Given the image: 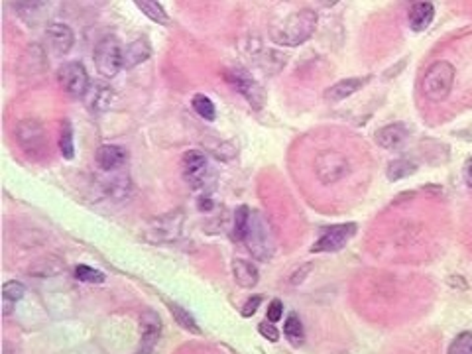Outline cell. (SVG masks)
Listing matches in <instances>:
<instances>
[{
    "instance_id": "4316f807",
    "label": "cell",
    "mask_w": 472,
    "mask_h": 354,
    "mask_svg": "<svg viewBox=\"0 0 472 354\" xmlns=\"http://www.w3.org/2000/svg\"><path fill=\"white\" fill-rule=\"evenodd\" d=\"M415 167H417V165L413 162H410V160H394V162H390V165H388L386 176H388L390 181H399V179H403V177L415 174Z\"/></svg>"
},
{
    "instance_id": "5bb4252c",
    "label": "cell",
    "mask_w": 472,
    "mask_h": 354,
    "mask_svg": "<svg viewBox=\"0 0 472 354\" xmlns=\"http://www.w3.org/2000/svg\"><path fill=\"white\" fill-rule=\"evenodd\" d=\"M45 36H47V42L51 45V49L63 56V54H69L71 47H73L75 36L73 30L69 28L67 24H59V22H51L47 24L45 28Z\"/></svg>"
},
{
    "instance_id": "4dcf8cb0",
    "label": "cell",
    "mask_w": 472,
    "mask_h": 354,
    "mask_svg": "<svg viewBox=\"0 0 472 354\" xmlns=\"http://www.w3.org/2000/svg\"><path fill=\"white\" fill-rule=\"evenodd\" d=\"M449 354H472V333H460L449 346Z\"/></svg>"
},
{
    "instance_id": "6da1fadb",
    "label": "cell",
    "mask_w": 472,
    "mask_h": 354,
    "mask_svg": "<svg viewBox=\"0 0 472 354\" xmlns=\"http://www.w3.org/2000/svg\"><path fill=\"white\" fill-rule=\"evenodd\" d=\"M317 22H319V16H317L315 10L301 8L297 12L285 16L278 24H274L272 30H270V38H272L274 44L295 47V45L305 44L315 34Z\"/></svg>"
},
{
    "instance_id": "e0dca14e",
    "label": "cell",
    "mask_w": 472,
    "mask_h": 354,
    "mask_svg": "<svg viewBox=\"0 0 472 354\" xmlns=\"http://www.w3.org/2000/svg\"><path fill=\"white\" fill-rule=\"evenodd\" d=\"M408 136H410V132H408L405 124L394 122V124H388L376 132V144L386 148V150H398L408 140Z\"/></svg>"
},
{
    "instance_id": "44dd1931",
    "label": "cell",
    "mask_w": 472,
    "mask_h": 354,
    "mask_svg": "<svg viewBox=\"0 0 472 354\" xmlns=\"http://www.w3.org/2000/svg\"><path fill=\"white\" fill-rule=\"evenodd\" d=\"M63 270H65V264H63L61 258H58V256H45V258L30 266L28 274L34 276V278H54V276L63 274Z\"/></svg>"
},
{
    "instance_id": "ac0fdd59",
    "label": "cell",
    "mask_w": 472,
    "mask_h": 354,
    "mask_svg": "<svg viewBox=\"0 0 472 354\" xmlns=\"http://www.w3.org/2000/svg\"><path fill=\"white\" fill-rule=\"evenodd\" d=\"M368 79H360V77H351V79H342L339 83H335L333 87H329L324 91V101L329 103H339V101H344L349 97H353L356 91L366 85Z\"/></svg>"
},
{
    "instance_id": "52a82bcc",
    "label": "cell",
    "mask_w": 472,
    "mask_h": 354,
    "mask_svg": "<svg viewBox=\"0 0 472 354\" xmlns=\"http://www.w3.org/2000/svg\"><path fill=\"white\" fill-rule=\"evenodd\" d=\"M58 81L61 88L67 95H71V97H85L88 85H91L87 69L79 61H67V63H63L58 71Z\"/></svg>"
},
{
    "instance_id": "ba28073f",
    "label": "cell",
    "mask_w": 472,
    "mask_h": 354,
    "mask_svg": "<svg viewBox=\"0 0 472 354\" xmlns=\"http://www.w3.org/2000/svg\"><path fill=\"white\" fill-rule=\"evenodd\" d=\"M315 174L324 185L337 183L349 174V160L339 152H321L315 160Z\"/></svg>"
},
{
    "instance_id": "ffe728a7",
    "label": "cell",
    "mask_w": 472,
    "mask_h": 354,
    "mask_svg": "<svg viewBox=\"0 0 472 354\" xmlns=\"http://www.w3.org/2000/svg\"><path fill=\"white\" fill-rule=\"evenodd\" d=\"M435 16V6L431 2H413L410 6V28L413 32H423L429 28Z\"/></svg>"
},
{
    "instance_id": "7c38bea8",
    "label": "cell",
    "mask_w": 472,
    "mask_h": 354,
    "mask_svg": "<svg viewBox=\"0 0 472 354\" xmlns=\"http://www.w3.org/2000/svg\"><path fill=\"white\" fill-rule=\"evenodd\" d=\"M140 327H142V344L136 354H152L156 342L160 339V333H162V321L154 311L148 309L140 317Z\"/></svg>"
},
{
    "instance_id": "603a6c76",
    "label": "cell",
    "mask_w": 472,
    "mask_h": 354,
    "mask_svg": "<svg viewBox=\"0 0 472 354\" xmlns=\"http://www.w3.org/2000/svg\"><path fill=\"white\" fill-rule=\"evenodd\" d=\"M252 213L250 209L246 205L238 206L235 211V222H233V240H244L246 238V233H248V226H250Z\"/></svg>"
},
{
    "instance_id": "7a4b0ae2",
    "label": "cell",
    "mask_w": 472,
    "mask_h": 354,
    "mask_svg": "<svg viewBox=\"0 0 472 354\" xmlns=\"http://www.w3.org/2000/svg\"><path fill=\"white\" fill-rule=\"evenodd\" d=\"M453 85H455V67L449 61H435L423 75L421 93L429 101L441 103L453 91Z\"/></svg>"
},
{
    "instance_id": "d4e9b609",
    "label": "cell",
    "mask_w": 472,
    "mask_h": 354,
    "mask_svg": "<svg viewBox=\"0 0 472 354\" xmlns=\"http://www.w3.org/2000/svg\"><path fill=\"white\" fill-rule=\"evenodd\" d=\"M136 8L142 10L144 14L152 20V22H158V24H167V12L163 10V6L160 2H152V0H138L136 2Z\"/></svg>"
},
{
    "instance_id": "3957f363",
    "label": "cell",
    "mask_w": 472,
    "mask_h": 354,
    "mask_svg": "<svg viewBox=\"0 0 472 354\" xmlns=\"http://www.w3.org/2000/svg\"><path fill=\"white\" fill-rule=\"evenodd\" d=\"M244 242L248 246V252L256 260L264 262L268 258H272V254H274V236H272V231H270L268 222L264 221V217L260 213L252 215L250 226H248Z\"/></svg>"
},
{
    "instance_id": "83f0119b",
    "label": "cell",
    "mask_w": 472,
    "mask_h": 354,
    "mask_svg": "<svg viewBox=\"0 0 472 354\" xmlns=\"http://www.w3.org/2000/svg\"><path fill=\"white\" fill-rule=\"evenodd\" d=\"M191 106L193 110L203 118V120H206V122H213L215 117H217L215 104H213V101H211L209 97H205V95H195V97H193Z\"/></svg>"
},
{
    "instance_id": "30bf717a",
    "label": "cell",
    "mask_w": 472,
    "mask_h": 354,
    "mask_svg": "<svg viewBox=\"0 0 472 354\" xmlns=\"http://www.w3.org/2000/svg\"><path fill=\"white\" fill-rule=\"evenodd\" d=\"M356 235V224L354 222H342V224H333L324 231L321 238L311 246V252L323 254V252H339L340 248L351 242V238Z\"/></svg>"
},
{
    "instance_id": "cb8c5ba5",
    "label": "cell",
    "mask_w": 472,
    "mask_h": 354,
    "mask_svg": "<svg viewBox=\"0 0 472 354\" xmlns=\"http://www.w3.org/2000/svg\"><path fill=\"white\" fill-rule=\"evenodd\" d=\"M283 335H285V339L290 340L292 344H301V342L305 340L303 323H301V319H299L295 313H292V315L285 319V324H283Z\"/></svg>"
},
{
    "instance_id": "d6a6232c",
    "label": "cell",
    "mask_w": 472,
    "mask_h": 354,
    "mask_svg": "<svg viewBox=\"0 0 472 354\" xmlns=\"http://www.w3.org/2000/svg\"><path fill=\"white\" fill-rule=\"evenodd\" d=\"M268 321L270 323H278L281 317H283V303H281L280 299H274L270 305H268Z\"/></svg>"
},
{
    "instance_id": "2e32d148",
    "label": "cell",
    "mask_w": 472,
    "mask_h": 354,
    "mask_svg": "<svg viewBox=\"0 0 472 354\" xmlns=\"http://www.w3.org/2000/svg\"><path fill=\"white\" fill-rule=\"evenodd\" d=\"M150 56H152V45L148 42V38H136L122 51V67L124 69H134L136 65H140L146 59H150Z\"/></svg>"
},
{
    "instance_id": "4fadbf2b",
    "label": "cell",
    "mask_w": 472,
    "mask_h": 354,
    "mask_svg": "<svg viewBox=\"0 0 472 354\" xmlns=\"http://www.w3.org/2000/svg\"><path fill=\"white\" fill-rule=\"evenodd\" d=\"M181 167H183L185 179L193 183V187H199V183L203 181L206 172L205 154L199 150H187L181 158Z\"/></svg>"
},
{
    "instance_id": "8fae6325",
    "label": "cell",
    "mask_w": 472,
    "mask_h": 354,
    "mask_svg": "<svg viewBox=\"0 0 472 354\" xmlns=\"http://www.w3.org/2000/svg\"><path fill=\"white\" fill-rule=\"evenodd\" d=\"M83 101L87 104V108L93 115H101L104 110H108L115 101V88L110 87L104 81H93L88 85L87 93L83 97Z\"/></svg>"
},
{
    "instance_id": "f1b7e54d",
    "label": "cell",
    "mask_w": 472,
    "mask_h": 354,
    "mask_svg": "<svg viewBox=\"0 0 472 354\" xmlns=\"http://www.w3.org/2000/svg\"><path fill=\"white\" fill-rule=\"evenodd\" d=\"M75 278L79 281H85V283H103L104 274L87 264H79L75 268Z\"/></svg>"
},
{
    "instance_id": "836d02e7",
    "label": "cell",
    "mask_w": 472,
    "mask_h": 354,
    "mask_svg": "<svg viewBox=\"0 0 472 354\" xmlns=\"http://www.w3.org/2000/svg\"><path fill=\"white\" fill-rule=\"evenodd\" d=\"M260 303H262V297L260 295H252L250 299L242 305V317H252L258 311Z\"/></svg>"
},
{
    "instance_id": "f546056e",
    "label": "cell",
    "mask_w": 472,
    "mask_h": 354,
    "mask_svg": "<svg viewBox=\"0 0 472 354\" xmlns=\"http://www.w3.org/2000/svg\"><path fill=\"white\" fill-rule=\"evenodd\" d=\"M24 294H26V287L20 281H6L2 285V297H4V301L16 303V301H20L24 297Z\"/></svg>"
},
{
    "instance_id": "5b68a950",
    "label": "cell",
    "mask_w": 472,
    "mask_h": 354,
    "mask_svg": "<svg viewBox=\"0 0 472 354\" xmlns=\"http://www.w3.org/2000/svg\"><path fill=\"white\" fill-rule=\"evenodd\" d=\"M122 51L124 49L120 47V42L115 36H106L97 44L95 65H97V71L103 75L104 79L117 77L118 71L122 69Z\"/></svg>"
},
{
    "instance_id": "9a60e30c",
    "label": "cell",
    "mask_w": 472,
    "mask_h": 354,
    "mask_svg": "<svg viewBox=\"0 0 472 354\" xmlns=\"http://www.w3.org/2000/svg\"><path fill=\"white\" fill-rule=\"evenodd\" d=\"M95 162L103 172H115L126 162V150L115 144H103L95 152Z\"/></svg>"
},
{
    "instance_id": "7402d4cb",
    "label": "cell",
    "mask_w": 472,
    "mask_h": 354,
    "mask_svg": "<svg viewBox=\"0 0 472 354\" xmlns=\"http://www.w3.org/2000/svg\"><path fill=\"white\" fill-rule=\"evenodd\" d=\"M59 150L61 156L65 160H73L75 158V142H73V126L71 120H63L61 122V130H59Z\"/></svg>"
},
{
    "instance_id": "484cf974",
    "label": "cell",
    "mask_w": 472,
    "mask_h": 354,
    "mask_svg": "<svg viewBox=\"0 0 472 354\" xmlns=\"http://www.w3.org/2000/svg\"><path fill=\"white\" fill-rule=\"evenodd\" d=\"M167 307H169V311H172V315H174V319H176L179 327H183L185 331H191L195 335H201V329H199V324L193 319L189 311L179 307L177 303H167Z\"/></svg>"
},
{
    "instance_id": "9c48e42d",
    "label": "cell",
    "mask_w": 472,
    "mask_h": 354,
    "mask_svg": "<svg viewBox=\"0 0 472 354\" xmlns=\"http://www.w3.org/2000/svg\"><path fill=\"white\" fill-rule=\"evenodd\" d=\"M181 226H183V213L176 211L169 215H162L148 226L144 238L148 242H172L181 236Z\"/></svg>"
},
{
    "instance_id": "277c9868",
    "label": "cell",
    "mask_w": 472,
    "mask_h": 354,
    "mask_svg": "<svg viewBox=\"0 0 472 354\" xmlns=\"http://www.w3.org/2000/svg\"><path fill=\"white\" fill-rule=\"evenodd\" d=\"M16 142L22 148L30 158H40L47 150V134H45L44 126L38 120H20L16 126Z\"/></svg>"
},
{
    "instance_id": "1f68e13d",
    "label": "cell",
    "mask_w": 472,
    "mask_h": 354,
    "mask_svg": "<svg viewBox=\"0 0 472 354\" xmlns=\"http://www.w3.org/2000/svg\"><path fill=\"white\" fill-rule=\"evenodd\" d=\"M258 331H260V335H262L264 339L270 340V342H278V340H280V331H278V327H274V323H270L268 319L258 324Z\"/></svg>"
},
{
    "instance_id": "d6986e66",
    "label": "cell",
    "mask_w": 472,
    "mask_h": 354,
    "mask_svg": "<svg viewBox=\"0 0 472 354\" xmlns=\"http://www.w3.org/2000/svg\"><path fill=\"white\" fill-rule=\"evenodd\" d=\"M233 276H235V281L244 287V290H250L254 287L258 280H260V272L258 268L252 264L250 260H244V258H235L233 260Z\"/></svg>"
},
{
    "instance_id": "e575fe53",
    "label": "cell",
    "mask_w": 472,
    "mask_h": 354,
    "mask_svg": "<svg viewBox=\"0 0 472 354\" xmlns=\"http://www.w3.org/2000/svg\"><path fill=\"white\" fill-rule=\"evenodd\" d=\"M464 179H467V183L472 187V158L464 163Z\"/></svg>"
},
{
    "instance_id": "8992f818",
    "label": "cell",
    "mask_w": 472,
    "mask_h": 354,
    "mask_svg": "<svg viewBox=\"0 0 472 354\" xmlns=\"http://www.w3.org/2000/svg\"><path fill=\"white\" fill-rule=\"evenodd\" d=\"M226 81L246 99V103L250 104L254 110H260L266 104V91L264 87L252 77L246 69L242 67H231L226 73Z\"/></svg>"
}]
</instances>
